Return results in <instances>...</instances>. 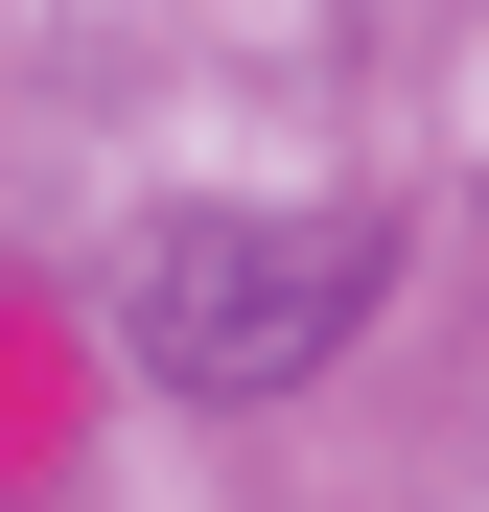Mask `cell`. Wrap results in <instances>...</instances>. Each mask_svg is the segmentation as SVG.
Returning a JSON list of instances; mask_svg holds the SVG:
<instances>
[{"instance_id": "cell-1", "label": "cell", "mask_w": 489, "mask_h": 512, "mask_svg": "<svg viewBox=\"0 0 489 512\" xmlns=\"http://www.w3.org/2000/svg\"><path fill=\"white\" fill-rule=\"evenodd\" d=\"M373 280H396L373 210H163V233L117 256V350H140L163 396H280Z\"/></svg>"}]
</instances>
